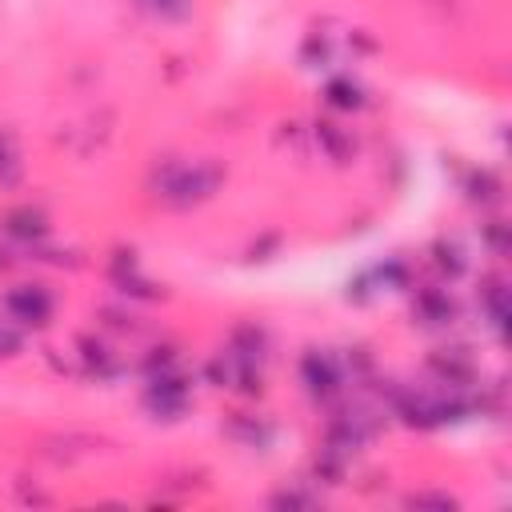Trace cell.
Wrapping results in <instances>:
<instances>
[{
  "mask_svg": "<svg viewBox=\"0 0 512 512\" xmlns=\"http://www.w3.org/2000/svg\"><path fill=\"white\" fill-rule=\"evenodd\" d=\"M224 180V168L212 164V160H192V164H180V160H168L156 176V196L172 208H192L200 200H208Z\"/></svg>",
  "mask_w": 512,
  "mask_h": 512,
  "instance_id": "obj_1",
  "label": "cell"
},
{
  "mask_svg": "<svg viewBox=\"0 0 512 512\" xmlns=\"http://www.w3.org/2000/svg\"><path fill=\"white\" fill-rule=\"evenodd\" d=\"M52 308H56V300L44 284H16V288L4 292V312L20 328H48Z\"/></svg>",
  "mask_w": 512,
  "mask_h": 512,
  "instance_id": "obj_2",
  "label": "cell"
},
{
  "mask_svg": "<svg viewBox=\"0 0 512 512\" xmlns=\"http://www.w3.org/2000/svg\"><path fill=\"white\" fill-rule=\"evenodd\" d=\"M300 384H304V392L312 400H332L340 392V368H336V360L328 352L308 348L300 356Z\"/></svg>",
  "mask_w": 512,
  "mask_h": 512,
  "instance_id": "obj_3",
  "label": "cell"
},
{
  "mask_svg": "<svg viewBox=\"0 0 512 512\" xmlns=\"http://www.w3.org/2000/svg\"><path fill=\"white\" fill-rule=\"evenodd\" d=\"M144 408L156 412V416H164V420L180 416L188 408V384H184V376H176V372L152 376L148 388H144Z\"/></svg>",
  "mask_w": 512,
  "mask_h": 512,
  "instance_id": "obj_4",
  "label": "cell"
},
{
  "mask_svg": "<svg viewBox=\"0 0 512 512\" xmlns=\"http://www.w3.org/2000/svg\"><path fill=\"white\" fill-rule=\"evenodd\" d=\"M0 228L12 236V240H24V244H36V240H44L48 236V216L40 212V208H32V204H24V208H12V212H4V220H0Z\"/></svg>",
  "mask_w": 512,
  "mask_h": 512,
  "instance_id": "obj_5",
  "label": "cell"
},
{
  "mask_svg": "<svg viewBox=\"0 0 512 512\" xmlns=\"http://www.w3.org/2000/svg\"><path fill=\"white\" fill-rule=\"evenodd\" d=\"M416 316L424 324H448L456 316V304H452V296L444 288H420L416 292Z\"/></svg>",
  "mask_w": 512,
  "mask_h": 512,
  "instance_id": "obj_6",
  "label": "cell"
},
{
  "mask_svg": "<svg viewBox=\"0 0 512 512\" xmlns=\"http://www.w3.org/2000/svg\"><path fill=\"white\" fill-rule=\"evenodd\" d=\"M324 100H328V108H336V112H356V108H364V88H360L352 76H332V80L324 84Z\"/></svg>",
  "mask_w": 512,
  "mask_h": 512,
  "instance_id": "obj_7",
  "label": "cell"
},
{
  "mask_svg": "<svg viewBox=\"0 0 512 512\" xmlns=\"http://www.w3.org/2000/svg\"><path fill=\"white\" fill-rule=\"evenodd\" d=\"M480 304H484L488 324L504 336V324H508V288H504V280H488V288L480 292Z\"/></svg>",
  "mask_w": 512,
  "mask_h": 512,
  "instance_id": "obj_8",
  "label": "cell"
},
{
  "mask_svg": "<svg viewBox=\"0 0 512 512\" xmlns=\"http://www.w3.org/2000/svg\"><path fill=\"white\" fill-rule=\"evenodd\" d=\"M432 372H440V380H448V384H464V380H472V360L460 348L456 352H436Z\"/></svg>",
  "mask_w": 512,
  "mask_h": 512,
  "instance_id": "obj_9",
  "label": "cell"
},
{
  "mask_svg": "<svg viewBox=\"0 0 512 512\" xmlns=\"http://www.w3.org/2000/svg\"><path fill=\"white\" fill-rule=\"evenodd\" d=\"M464 192H468L472 204H496V200H500V176H496L492 168H476V172L468 176Z\"/></svg>",
  "mask_w": 512,
  "mask_h": 512,
  "instance_id": "obj_10",
  "label": "cell"
},
{
  "mask_svg": "<svg viewBox=\"0 0 512 512\" xmlns=\"http://www.w3.org/2000/svg\"><path fill=\"white\" fill-rule=\"evenodd\" d=\"M432 260H436V268H440L448 280H456V276H464V272H468L464 248H460L456 240H436V244H432Z\"/></svg>",
  "mask_w": 512,
  "mask_h": 512,
  "instance_id": "obj_11",
  "label": "cell"
},
{
  "mask_svg": "<svg viewBox=\"0 0 512 512\" xmlns=\"http://www.w3.org/2000/svg\"><path fill=\"white\" fill-rule=\"evenodd\" d=\"M136 8L160 24H176L192 16V0H136Z\"/></svg>",
  "mask_w": 512,
  "mask_h": 512,
  "instance_id": "obj_12",
  "label": "cell"
},
{
  "mask_svg": "<svg viewBox=\"0 0 512 512\" xmlns=\"http://www.w3.org/2000/svg\"><path fill=\"white\" fill-rule=\"evenodd\" d=\"M316 140L324 144V152L332 156V160H344V156H352V140L332 124V120H320L316 124Z\"/></svg>",
  "mask_w": 512,
  "mask_h": 512,
  "instance_id": "obj_13",
  "label": "cell"
},
{
  "mask_svg": "<svg viewBox=\"0 0 512 512\" xmlns=\"http://www.w3.org/2000/svg\"><path fill=\"white\" fill-rule=\"evenodd\" d=\"M20 176V148H16V140L4 132L0 136V184H12Z\"/></svg>",
  "mask_w": 512,
  "mask_h": 512,
  "instance_id": "obj_14",
  "label": "cell"
},
{
  "mask_svg": "<svg viewBox=\"0 0 512 512\" xmlns=\"http://www.w3.org/2000/svg\"><path fill=\"white\" fill-rule=\"evenodd\" d=\"M376 280H380L384 288H408V264H404V260H384V264L376 268Z\"/></svg>",
  "mask_w": 512,
  "mask_h": 512,
  "instance_id": "obj_15",
  "label": "cell"
},
{
  "mask_svg": "<svg viewBox=\"0 0 512 512\" xmlns=\"http://www.w3.org/2000/svg\"><path fill=\"white\" fill-rule=\"evenodd\" d=\"M404 504L408 508H440V512H448V508H456V496H448V492H412Z\"/></svg>",
  "mask_w": 512,
  "mask_h": 512,
  "instance_id": "obj_16",
  "label": "cell"
},
{
  "mask_svg": "<svg viewBox=\"0 0 512 512\" xmlns=\"http://www.w3.org/2000/svg\"><path fill=\"white\" fill-rule=\"evenodd\" d=\"M84 364H88L96 376L112 372V356H108V348H104V344H92V340H84Z\"/></svg>",
  "mask_w": 512,
  "mask_h": 512,
  "instance_id": "obj_17",
  "label": "cell"
},
{
  "mask_svg": "<svg viewBox=\"0 0 512 512\" xmlns=\"http://www.w3.org/2000/svg\"><path fill=\"white\" fill-rule=\"evenodd\" d=\"M484 244H488L496 256H504V252H508V224H504V220H488V224H484Z\"/></svg>",
  "mask_w": 512,
  "mask_h": 512,
  "instance_id": "obj_18",
  "label": "cell"
},
{
  "mask_svg": "<svg viewBox=\"0 0 512 512\" xmlns=\"http://www.w3.org/2000/svg\"><path fill=\"white\" fill-rule=\"evenodd\" d=\"M20 348H24V336L12 324H0V360H12Z\"/></svg>",
  "mask_w": 512,
  "mask_h": 512,
  "instance_id": "obj_19",
  "label": "cell"
}]
</instances>
